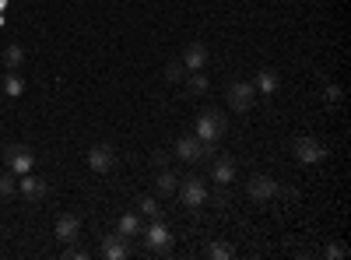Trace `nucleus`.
Returning <instances> with one entry per match:
<instances>
[{
	"label": "nucleus",
	"instance_id": "obj_1",
	"mask_svg": "<svg viewBox=\"0 0 351 260\" xmlns=\"http://www.w3.org/2000/svg\"><path fill=\"white\" fill-rule=\"evenodd\" d=\"M225 130H228V120H225V113H218V109H204L200 117H197V137L200 141H218V137H225Z\"/></svg>",
	"mask_w": 351,
	"mask_h": 260
},
{
	"label": "nucleus",
	"instance_id": "obj_2",
	"mask_svg": "<svg viewBox=\"0 0 351 260\" xmlns=\"http://www.w3.org/2000/svg\"><path fill=\"white\" fill-rule=\"evenodd\" d=\"M4 165L14 172V176H25V172H32L36 155H32V148H25V144H8L4 148Z\"/></svg>",
	"mask_w": 351,
	"mask_h": 260
},
{
	"label": "nucleus",
	"instance_id": "obj_3",
	"mask_svg": "<svg viewBox=\"0 0 351 260\" xmlns=\"http://www.w3.org/2000/svg\"><path fill=\"white\" fill-rule=\"evenodd\" d=\"M211 148H215V144H211V141H200L197 134L176 141V155H180L183 162H204V158L211 155Z\"/></svg>",
	"mask_w": 351,
	"mask_h": 260
},
{
	"label": "nucleus",
	"instance_id": "obj_4",
	"mask_svg": "<svg viewBox=\"0 0 351 260\" xmlns=\"http://www.w3.org/2000/svg\"><path fill=\"white\" fill-rule=\"evenodd\" d=\"M180 197H183V204L190 208V211H197V208H204V200H208V187H204V180L200 176H186V180H180Z\"/></svg>",
	"mask_w": 351,
	"mask_h": 260
},
{
	"label": "nucleus",
	"instance_id": "obj_5",
	"mask_svg": "<svg viewBox=\"0 0 351 260\" xmlns=\"http://www.w3.org/2000/svg\"><path fill=\"white\" fill-rule=\"evenodd\" d=\"M225 99H228V106L236 109V113H246L256 102V88H253L250 81H232L228 88H225Z\"/></svg>",
	"mask_w": 351,
	"mask_h": 260
},
{
	"label": "nucleus",
	"instance_id": "obj_6",
	"mask_svg": "<svg viewBox=\"0 0 351 260\" xmlns=\"http://www.w3.org/2000/svg\"><path fill=\"white\" fill-rule=\"evenodd\" d=\"M330 155V148L324 141H316V137H299L295 141V158L306 162V165H316V162H324Z\"/></svg>",
	"mask_w": 351,
	"mask_h": 260
},
{
	"label": "nucleus",
	"instance_id": "obj_7",
	"mask_svg": "<svg viewBox=\"0 0 351 260\" xmlns=\"http://www.w3.org/2000/svg\"><path fill=\"white\" fill-rule=\"evenodd\" d=\"M144 243H148V250H155V253H169L172 250V233L162 225V218L144 228Z\"/></svg>",
	"mask_w": 351,
	"mask_h": 260
},
{
	"label": "nucleus",
	"instance_id": "obj_8",
	"mask_svg": "<svg viewBox=\"0 0 351 260\" xmlns=\"http://www.w3.org/2000/svg\"><path fill=\"white\" fill-rule=\"evenodd\" d=\"M18 190H21V197L25 200H32V204H39V200L46 197V180H39V176H32V172H25V176H18Z\"/></svg>",
	"mask_w": 351,
	"mask_h": 260
},
{
	"label": "nucleus",
	"instance_id": "obj_9",
	"mask_svg": "<svg viewBox=\"0 0 351 260\" xmlns=\"http://www.w3.org/2000/svg\"><path fill=\"white\" fill-rule=\"evenodd\" d=\"M88 165H92L95 172H109L116 165V152L109 148V144H92V148H88Z\"/></svg>",
	"mask_w": 351,
	"mask_h": 260
},
{
	"label": "nucleus",
	"instance_id": "obj_10",
	"mask_svg": "<svg viewBox=\"0 0 351 260\" xmlns=\"http://www.w3.org/2000/svg\"><path fill=\"white\" fill-rule=\"evenodd\" d=\"M246 193H250V200L263 204V200H271V197L278 193V183H274L271 176H253V180L246 183Z\"/></svg>",
	"mask_w": 351,
	"mask_h": 260
},
{
	"label": "nucleus",
	"instance_id": "obj_11",
	"mask_svg": "<svg viewBox=\"0 0 351 260\" xmlns=\"http://www.w3.org/2000/svg\"><path fill=\"white\" fill-rule=\"evenodd\" d=\"M102 257H106V260H127V257H130V243H127V236H120V233L102 236Z\"/></svg>",
	"mask_w": 351,
	"mask_h": 260
},
{
	"label": "nucleus",
	"instance_id": "obj_12",
	"mask_svg": "<svg viewBox=\"0 0 351 260\" xmlns=\"http://www.w3.org/2000/svg\"><path fill=\"white\" fill-rule=\"evenodd\" d=\"M190 74L193 71H204V67H208V46H204V43H190L186 49H183V60H180Z\"/></svg>",
	"mask_w": 351,
	"mask_h": 260
},
{
	"label": "nucleus",
	"instance_id": "obj_13",
	"mask_svg": "<svg viewBox=\"0 0 351 260\" xmlns=\"http://www.w3.org/2000/svg\"><path fill=\"white\" fill-rule=\"evenodd\" d=\"M56 239H64V243H74L77 236H81V218L77 215H60L56 218Z\"/></svg>",
	"mask_w": 351,
	"mask_h": 260
},
{
	"label": "nucleus",
	"instance_id": "obj_14",
	"mask_svg": "<svg viewBox=\"0 0 351 260\" xmlns=\"http://www.w3.org/2000/svg\"><path fill=\"white\" fill-rule=\"evenodd\" d=\"M211 180H218L221 187L232 183V180H236V162H232L228 155H218V158L211 162Z\"/></svg>",
	"mask_w": 351,
	"mask_h": 260
},
{
	"label": "nucleus",
	"instance_id": "obj_15",
	"mask_svg": "<svg viewBox=\"0 0 351 260\" xmlns=\"http://www.w3.org/2000/svg\"><path fill=\"white\" fill-rule=\"evenodd\" d=\"M253 88L260 92V95H274L278 88H281V78H278V71L274 67H263L260 74H256V84Z\"/></svg>",
	"mask_w": 351,
	"mask_h": 260
},
{
	"label": "nucleus",
	"instance_id": "obj_16",
	"mask_svg": "<svg viewBox=\"0 0 351 260\" xmlns=\"http://www.w3.org/2000/svg\"><path fill=\"white\" fill-rule=\"evenodd\" d=\"M116 233H120V236H127V239H134V236H144V222H141V215H134V211L120 215V222H116Z\"/></svg>",
	"mask_w": 351,
	"mask_h": 260
},
{
	"label": "nucleus",
	"instance_id": "obj_17",
	"mask_svg": "<svg viewBox=\"0 0 351 260\" xmlns=\"http://www.w3.org/2000/svg\"><path fill=\"white\" fill-rule=\"evenodd\" d=\"M155 187H158V193L165 197V193H176V187H180V176H176V172L165 165L162 172H158V180H155Z\"/></svg>",
	"mask_w": 351,
	"mask_h": 260
},
{
	"label": "nucleus",
	"instance_id": "obj_18",
	"mask_svg": "<svg viewBox=\"0 0 351 260\" xmlns=\"http://www.w3.org/2000/svg\"><path fill=\"white\" fill-rule=\"evenodd\" d=\"M137 211H141L144 218H152V222L162 218V204H158L155 197H141V200H137Z\"/></svg>",
	"mask_w": 351,
	"mask_h": 260
},
{
	"label": "nucleus",
	"instance_id": "obj_19",
	"mask_svg": "<svg viewBox=\"0 0 351 260\" xmlns=\"http://www.w3.org/2000/svg\"><path fill=\"white\" fill-rule=\"evenodd\" d=\"M4 95H11V99H21L25 95V81L14 71H8V78H4Z\"/></svg>",
	"mask_w": 351,
	"mask_h": 260
},
{
	"label": "nucleus",
	"instance_id": "obj_20",
	"mask_svg": "<svg viewBox=\"0 0 351 260\" xmlns=\"http://www.w3.org/2000/svg\"><path fill=\"white\" fill-rule=\"evenodd\" d=\"M18 193V176L8 169V172H0V197H14Z\"/></svg>",
	"mask_w": 351,
	"mask_h": 260
},
{
	"label": "nucleus",
	"instance_id": "obj_21",
	"mask_svg": "<svg viewBox=\"0 0 351 260\" xmlns=\"http://www.w3.org/2000/svg\"><path fill=\"white\" fill-rule=\"evenodd\" d=\"M4 64H8V71H18L25 64V49L21 46H8L4 49Z\"/></svg>",
	"mask_w": 351,
	"mask_h": 260
},
{
	"label": "nucleus",
	"instance_id": "obj_22",
	"mask_svg": "<svg viewBox=\"0 0 351 260\" xmlns=\"http://www.w3.org/2000/svg\"><path fill=\"white\" fill-rule=\"evenodd\" d=\"M186 88H190V95H204V92H208V78H204V71H193L186 78Z\"/></svg>",
	"mask_w": 351,
	"mask_h": 260
},
{
	"label": "nucleus",
	"instance_id": "obj_23",
	"mask_svg": "<svg viewBox=\"0 0 351 260\" xmlns=\"http://www.w3.org/2000/svg\"><path fill=\"white\" fill-rule=\"evenodd\" d=\"M232 253H236V250H232L228 243H211L208 246V257L211 260H232Z\"/></svg>",
	"mask_w": 351,
	"mask_h": 260
},
{
	"label": "nucleus",
	"instance_id": "obj_24",
	"mask_svg": "<svg viewBox=\"0 0 351 260\" xmlns=\"http://www.w3.org/2000/svg\"><path fill=\"white\" fill-rule=\"evenodd\" d=\"M324 257H327V260H344V257H348V246H344V243H327Z\"/></svg>",
	"mask_w": 351,
	"mask_h": 260
},
{
	"label": "nucleus",
	"instance_id": "obj_25",
	"mask_svg": "<svg viewBox=\"0 0 351 260\" xmlns=\"http://www.w3.org/2000/svg\"><path fill=\"white\" fill-rule=\"evenodd\" d=\"M186 74V67L180 64V60H172V64H165V81H180Z\"/></svg>",
	"mask_w": 351,
	"mask_h": 260
},
{
	"label": "nucleus",
	"instance_id": "obj_26",
	"mask_svg": "<svg viewBox=\"0 0 351 260\" xmlns=\"http://www.w3.org/2000/svg\"><path fill=\"white\" fill-rule=\"evenodd\" d=\"M324 99H327V106H337V102H341V84H327Z\"/></svg>",
	"mask_w": 351,
	"mask_h": 260
},
{
	"label": "nucleus",
	"instance_id": "obj_27",
	"mask_svg": "<svg viewBox=\"0 0 351 260\" xmlns=\"http://www.w3.org/2000/svg\"><path fill=\"white\" fill-rule=\"evenodd\" d=\"M64 257H67V260H88V253H84L81 246H67V250H64Z\"/></svg>",
	"mask_w": 351,
	"mask_h": 260
},
{
	"label": "nucleus",
	"instance_id": "obj_28",
	"mask_svg": "<svg viewBox=\"0 0 351 260\" xmlns=\"http://www.w3.org/2000/svg\"><path fill=\"white\" fill-rule=\"evenodd\" d=\"M152 162H155L158 169H165V165H169V152H155V155H152Z\"/></svg>",
	"mask_w": 351,
	"mask_h": 260
}]
</instances>
